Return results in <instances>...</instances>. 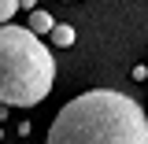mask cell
Masks as SVG:
<instances>
[{"label": "cell", "instance_id": "cell-2", "mask_svg": "<svg viewBox=\"0 0 148 144\" xmlns=\"http://www.w3.org/2000/svg\"><path fill=\"white\" fill-rule=\"evenodd\" d=\"M56 85V59L26 26H0V104L34 107Z\"/></svg>", "mask_w": 148, "mask_h": 144}, {"label": "cell", "instance_id": "cell-8", "mask_svg": "<svg viewBox=\"0 0 148 144\" xmlns=\"http://www.w3.org/2000/svg\"><path fill=\"white\" fill-rule=\"evenodd\" d=\"M0 141H4V129H0Z\"/></svg>", "mask_w": 148, "mask_h": 144}, {"label": "cell", "instance_id": "cell-4", "mask_svg": "<svg viewBox=\"0 0 148 144\" xmlns=\"http://www.w3.org/2000/svg\"><path fill=\"white\" fill-rule=\"evenodd\" d=\"M48 37H52L56 48H71V44H74V26H67V22H56V30H52Z\"/></svg>", "mask_w": 148, "mask_h": 144}, {"label": "cell", "instance_id": "cell-1", "mask_svg": "<svg viewBox=\"0 0 148 144\" xmlns=\"http://www.w3.org/2000/svg\"><path fill=\"white\" fill-rule=\"evenodd\" d=\"M48 144H148V115L126 92L89 89L59 107Z\"/></svg>", "mask_w": 148, "mask_h": 144}, {"label": "cell", "instance_id": "cell-6", "mask_svg": "<svg viewBox=\"0 0 148 144\" xmlns=\"http://www.w3.org/2000/svg\"><path fill=\"white\" fill-rule=\"evenodd\" d=\"M18 8H26V11H37V0H18Z\"/></svg>", "mask_w": 148, "mask_h": 144}, {"label": "cell", "instance_id": "cell-7", "mask_svg": "<svg viewBox=\"0 0 148 144\" xmlns=\"http://www.w3.org/2000/svg\"><path fill=\"white\" fill-rule=\"evenodd\" d=\"M8 111H11V107H4V104H0V122H4V118H8Z\"/></svg>", "mask_w": 148, "mask_h": 144}, {"label": "cell", "instance_id": "cell-5", "mask_svg": "<svg viewBox=\"0 0 148 144\" xmlns=\"http://www.w3.org/2000/svg\"><path fill=\"white\" fill-rule=\"evenodd\" d=\"M18 11V0H0V26H8Z\"/></svg>", "mask_w": 148, "mask_h": 144}, {"label": "cell", "instance_id": "cell-3", "mask_svg": "<svg viewBox=\"0 0 148 144\" xmlns=\"http://www.w3.org/2000/svg\"><path fill=\"white\" fill-rule=\"evenodd\" d=\"M26 30H30L34 37H41V33H52V30H56V18L48 15V11H41V8H37V11H30V26H26Z\"/></svg>", "mask_w": 148, "mask_h": 144}]
</instances>
